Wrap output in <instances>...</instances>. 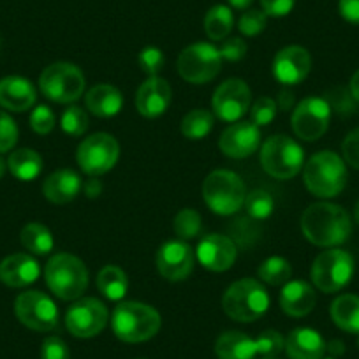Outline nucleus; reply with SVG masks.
<instances>
[{
	"instance_id": "4c0bfd02",
	"label": "nucleus",
	"mask_w": 359,
	"mask_h": 359,
	"mask_svg": "<svg viewBox=\"0 0 359 359\" xmlns=\"http://www.w3.org/2000/svg\"><path fill=\"white\" fill-rule=\"evenodd\" d=\"M277 111V101H273L271 97H259L250 106V122H254L261 129V127H266L273 122Z\"/></svg>"
},
{
	"instance_id": "c756f323",
	"label": "nucleus",
	"mask_w": 359,
	"mask_h": 359,
	"mask_svg": "<svg viewBox=\"0 0 359 359\" xmlns=\"http://www.w3.org/2000/svg\"><path fill=\"white\" fill-rule=\"evenodd\" d=\"M97 289L109 302H120L127 294L129 278H127L126 271L122 268H118L115 264H108L99 271Z\"/></svg>"
},
{
	"instance_id": "f257e3e1",
	"label": "nucleus",
	"mask_w": 359,
	"mask_h": 359,
	"mask_svg": "<svg viewBox=\"0 0 359 359\" xmlns=\"http://www.w3.org/2000/svg\"><path fill=\"white\" fill-rule=\"evenodd\" d=\"M302 233L317 247L334 248L351 236V217L333 203H313L302 215Z\"/></svg>"
},
{
	"instance_id": "aec40b11",
	"label": "nucleus",
	"mask_w": 359,
	"mask_h": 359,
	"mask_svg": "<svg viewBox=\"0 0 359 359\" xmlns=\"http://www.w3.org/2000/svg\"><path fill=\"white\" fill-rule=\"evenodd\" d=\"M171 86L164 78L150 76L136 92V109L144 118H157L171 104Z\"/></svg>"
},
{
	"instance_id": "1a4fd4ad",
	"label": "nucleus",
	"mask_w": 359,
	"mask_h": 359,
	"mask_svg": "<svg viewBox=\"0 0 359 359\" xmlns=\"http://www.w3.org/2000/svg\"><path fill=\"white\" fill-rule=\"evenodd\" d=\"M352 275H354V259L341 248L320 252L310 271L313 285L326 294L341 291L351 282Z\"/></svg>"
},
{
	"instance_id": "0eeeda50",
	"label": "nucleus",
	"mask_w": 359,
	"mask_h": 359,
	"mask_svg": "<svg viewBox=\"0 0 359 359\" xmlns=\"http://www.w3.org/2000/svg\"><path fill=\"white\" fill-rule=\"evenodd\" d=\"M259 161L269 176L277 180H291L305 165V154L292 137L277 134L264 141Z\"/></svg>"
},
{
	"instance_id": "79ce46f5",
	"label": "nucleus",
	"mask_w": 359,
	"mask_h": 359,
	"mask_svg": "<svg viewBox=\"0 0 359 359\" xmlns=\"http://www.w3.org/2000/svg\"><path fill=\"white\" fill-rule=\"evenodd\" d=\"M18 141V127L16 122L6 111L0 109V154L15 148Z\"/></svg>"
},
{
	"instance_id": "09e8293b",
	"label": "nucleus",
	"mask_w": 359,
	"mask_h": 359,
	"mask_svg": "<svg viewBox=\"0 0 359 359\" xmlns=\"http://www.w3.org/2000/svg\"><path fill=\"white\" fill-rule=\"evenodd\" d=\"M259 2L266 16H273V18L287 16L296 6V0H259Z\"/></svg>"
},
{
	"instance_id": "6e6d98bb",
	"label": "nucleus",
	"mask_w": 359,
	"mask_h": 359,
	"mask_svg": "<svg viewBox=\"0 0 359 359\" xmlns=\"http://www.w3.org/2000/svg\"><path fill=\"white\" fill-rule=\"evenodd\" d=\"M254 0H229V4L233 6L234 9H248Z\"/></svg>"
},
{
	"instance_id": "a19ab883",
	"label": "nucleus",
	"mask_w": 359,
	"mask_h": 359,
	"mask_svg": "<svg viewBox=\"0 0 359 359\" xmlns=\"http://www.w3.org/2000/svg\"><path fill=\"white\" fill-rule=\"evenodd\" d=\"M238 29L247 37L259 36L266 29V13L259 11V9H248L241 15L240 22H238Z\"/></svg>"
},
{
	"instance_id": "c9c22d12",
	"label": "nucleus",
	"mask_w": 359,
	"mask_h": 359,
	"mask_svg": "<svg viewBox=\"0 0 359 359\" xmlns=\"http://www.w3.org/2000/svg\"><path fill=\"white\" fill-rule=\"evenodd\" d=\"M201 215H199L196 210L192 208H184L182 212L176 213L175 217V234L178 236V240H194L201 233Z\"/></svg>"
},
{
	"instance_id": "393cba45",
	"label": "nucleus",
	"mask_w": 359,
	"mask_h": 359,
	"mask_svg": "<svg viewBox=\"0 0 359 359\" xmlns=\"http://www.w3.org/2000/svg\"><path fill=\"white\" fill-rule=\"evenodd\" d=\"M317 302L316 289L303 280H289L280 292V306L287 316L305 317Z\"/></svg>"
},
{
	"instance_id": "de8ad7c7",
	"label": "nucleus",
	"mask_w": 359,
	"mask_h": 359,
	"mask_svg": "<svg viewBox=\"0 0 359 359\" xmlns=\"http://www.w3.org/2000/svg\"><path fill=\"white\" fill-rule=\"evenodd\" d=\"M341 154H344V161L348 165L359 169V127L347 134V137L341 143Z\"/></svg>"
},
{
	"instance_id": "3c124183",
	"label": "nucleus",
	"mask_w": 359,
	"mask_h": 359,
	"mask_svg": "<svg viewBox=\"0 0 359 359\" xmlns=\"http://www.w3.org/2000/svg\"><path fill=\"white\" fill-rule=\"evenodd\" d=\"M294 102H296L294 92H292L289 86H284V88L280 90V94H278L277 108L280 109V111H291V109L294 108Z\"/></svg>"
},
{
	"instance_id": "20e7f679",
	"label": "nucleus",
	"mask_w": 359,
	"mask_h": 359,
	"mask_svg": "<svg viewBox=\"0 0 359 359\" xmlns=\"http://www.w3.org/2000/svg\"><path fill=\"white\" fill-rule=\"evenodd\" d=\"M44 278L50 291L64 302H76L88 287V269L72 254H55L48 261Z\"/></svg>"
},
{
	"instance_id": "bb28decb",
	"label": "nucleus",
	"mask_w": 359,
	"mask_h": 359,
	"mask_svg": "<svg viewBox=\"0 0 359 359\" xmlns=\"http://www.w3.org/2000/svg\"><path fill=\"white\" fill-rule=\"evenodd\" d=\"M215 354L219 359H254L257 355L255 338L241 331H227L217 338Z\"/></svg>"
},
{
	"instance_id": "7ed1b4c3",
	"label": "nucleus",
	"mask_w": 359,
	"mask_h": 359,
	"mask_svg": "<svg viewBox=\"0 0 359 359\" xmlns=\"http://www.w3.org/2000/svg\"><path fill=\"white\" fill-rule=\"evenodd\" d=\"M161 313L154 306L140 302H123L111 313V327L116 338L126 344H141L161 330Z\"/></svg>"
},
{
	"instance_id": "dca6fc26",
	"label": "nucleus",
	"mask_w": 359,
	"mask_h": 359,
	"mask_svg": "<svg viewBox=\"0 0 359 359\" xmlns=\"http://www.w3.org/2000/svg\"><path fill=\"white\" fill-rule=\"evenodd\" d=\"M157 269L165 280H185L194 269V250L184 240L165 241L157 252Z\"/></svg>"
},
{
	"instance_id": "bf43d9fd",
	"label": "nucleus",
	"mask_w": 359,
	"mask_h": 359,
	"mask_svg": "<svg viewBox=\"0 0 359 359\" xmlns=\"http://www.w3.org/2000/svg\"><path fill=\"white\" fill-rule=\"evenodd\" d=\"M326 359H334V358H326Z\"/></svg>"
},
{
	"instance_id": "603ef678",
	"label": "nucleus",
	"mask_w": 359,
	"mask_h": 359,
	"mask_svg": "<svg viewBox=\"0 0 359 359\" xmlns=\"http://www.w3.org/2000/svg\"><path fill=\"white\" fill-rule=\"evenodd\" d=\"M83 192H85L86 198L95 199L102 194V184L99 176H90V180H86L83 184Z\"/></svg>"
},
{
	"instance_id": "4d7b16f0",
	"label": "nucleus",
	"mask_w": 359,
	"mask_h": 359,
	"mask_svg": "<svg viewBox=\"0 0 359 359\" xmlns=\"http://www.w3.org/2000/svg\"><path fill=\"white\" fill-rule=\"evenodd\" d=\"M6 168H8V162H4V158L0 157V178H2V176H4Z\"/></svg>"
},
{
	"instance_id": "49530a36",
	"label": "nucleus",
	"mask_w": 359,
	"mask_h": 359,
	"mask_svg": "<svg viewBox=\"0 0 359 359\" xmlns=\"http://www.w3.org/2000/svg\"><path fill=\"white\" fill-rule=\"evenodd\" d=\"M41 359H71V352L60 337H48L41 345Z\"/></svg>"
},
{
	"instance_id": "13d9d810",
	"label": "nucleus",
	"mask_w": 359,
	"mask_h": 359,
	"mask_svg": "<svg viewBox=\"0 0 359 359\" xmlns=\"http://www.w3.org/2000/svg\"><path fill=\"white\" fill-rule=\"evenodd\" d=\"M354 219H355V222L359 224V201L355 203V208H354Z\"/></svg>"
},
{
	"instance_id": "c85d7f7f",
	"label": "nucleus",
	"mask_w": 359,
	"mask_h": 359,
	"mask_svg": "<svg viewBox=\"0 0 359 359\" xmlns=\"http://www.w3.org/2000/svg\"><path fill=\"white\" fill-rule=\"evenodd\" d=\"M8 168L20 182H32L43 171V157L32 148H20L9 155Z\"/></svg>"
},
{
	"instance_id": "f3484780",
	"label": "nucleus",
	"mask_w": 359,
	"mask_h": 359,
	"mask_svg": "<svg viewBox=\"0 0 359 359\" xmlns=\"http://www.w3.org/2000/svg\"><path fill=\"white\" fill-rule=\"evenodd\" d=\"M261 147V129L254 122H234L219 140V148L231 158H247Z\"/></svg>"
},
{
	"instance_id": "9b49d317",
	"label": "nucleus",
	"mask_w": 359,
	"mask_h": 359,
	"mask_svg": "<svg viewBox=\"0 0 359 359\" xmlns=\"http://www.w3.org/2000/svg\"><path fill=\"white\" fill-rule=\"evenodd\" d=\"M120 157V144L111 134L95 133L85 137L76 151V161L88 176H101L111 171Z\"/></svg>"
},
{
	"instance_id": "2f4dec72",
	"label": "nucleus",
	"mask_w": 359,
	"mask_h": 359,
	"mask_svg": "<svg viewBox=\"0 0 359 359\" xmlns=\"http://www.w3.org/2000/svg\"><path fill=\"white\" fill-rule=\"evenodd\" d=\"M234 25V16L227 6H213L205 16V32L212 41H222L231 34Z\"/></svg>"
},
{
	"instance_id": "5701e85b",
	"label": "nucleus",
	"mask_w": 359,
	"mask_h": 359,
	"mask_svg": "<svg viewBox=\"0 0 359 359\" xmlns=\"http://www.w3.org/2000/svg\"><path fill=\"white\" fill-rule=\"evenodd\" d=\"M285 352L289 359H323L326 341L319 331L312 327H298L285 338Z\"/></svg>"
},
{
	"instance_id": "052dcab7",
	"label": "nucleus",
	"mask_w": 359,
	"mask_h": 359,
	"mask_svg": "<svg viewBox=\"0 0 359 359\" xmlns=\"http://www.w3.org/2000/svg\"><path fill=\"white\" fill-rule=\"evenodd\" d=\"M266 359H273V358H266Z\"/></svg>"
},
{
	"instance_id": "9d476101",
	"label": "nucleus",
	"mask_w": 359,
	"mask_h": 359,
	"mask_svg": "<svg viewBox=\"0 0 359 359\" xmlns=\"http://www.w3.org/2000/svg\"><path fill=\"white\" fill-rule=\"evenodd\" d=\"M178 74L192 85H205L215 79L222 69L219 48L208 43H196L185 48L176 62Z\"/></svg>"
},
{
	"instance_id": "ddd939ff",
	"label": "nucleus",
	"mask_w": 359,
	"mask_h": 359,
	"mask_svg": "<svg viewBox=\"0 0 359 359\" xmlns=\"http://www.w3.org/2000/svg\"><path fill=\"white\" fill-rule=\"evenodd\" d=\"M15 313L29 330L46 333L57 327L58 309L53 299L41 291H25L16 298Z\"/></svg>"
},
{
	"instance_id": "e433bc0d",
	"label": "nucleus",
	"mask_w": 359,
	"mask_h": 359,
	"mask_svg": "<svg viewBox=\"0 0 359 359\" xmlns=\"http://www.w3.org/2000/svg\"><path fill=\"white\" fill-rule=\"evenodd\" d=\"M90 126L88 115L85 109L78 108V106H69L64 113H62L60 127L67 136L79 137L86 133Z\"/></svg>"
},
{
	"instance_id": "58836bf2",
	"label": "nucleus",
	"mask_w": 359,
	"mask_h": 359,
	"mask_svg": "<svg viewBox=\"0 0 359 359\" xmlns=\"http://www.w3.org/2000/svg\"><path fill=\"white\" fill-rule=\"evenodd\" d=\"M257 344V354L264 355V358H275L285 351V340L278 331L275 330H266L255 338Z\"/></svg>"
},
{
	"instance_id": "8fccbe9b",
	"label": "nucleus",
	"mask_w": 359,
	"mask_h": 359,
	"mask_svg": "<svg viewBox=\"0 0 359 359\" xmlns=\"http://www.w3.org/2000/svg\"><path fill=\"white\" fill-rule=\"evenodd\" d=\"M338 9L345 22L359 25V0H340Z\"/></svg>"
},
{
	"instance_id": "412c9836",
	"label": "nucleus",
	"mask_w": 359,
	"mask_h": 359,
	"mask_svg": "<svg viewBox=\"0 0 359 359\" xmlns=\"http://www.w3.org/2000/svg\"><path fill=\"white\" fill-rule=\"evenodd\" d=\"M37 92L32 81L22 76L0 79V106L9 111L22 113L36 104Z\"/></svg>"
},
{
	"instance_id": "6e6552de",
	"label": "nucleus",
	"mask_w": 359,
	"mask_h": 359,
	"mask_svg": "<svg viewBox=\"0 0 359 359\" xmlns=\"http://www.w3.org/2000/svg\"><path fill=\"white\" fill-rule=\"evenodd\" d=\"M85 74L71 62H55L48 65L39 78L43 95L58 104H71L85 92Z\"/></svg>"
},
{
	"instance_id": "5fc2aeb1",
	"label": "nucleus",
	"mask_w": 359,
	"mask_h": 359,
	"mask_svg": "<svg viewBox=\"0 0 359 359\" xmlns=\"http://www.w3.org/2000/svg\"><path fill=\"white\" fill-rule=\"evenodd\" d=\"M344 344L340 340H333L330 345H326V351H330L333 355L344 354Z\"/></svg>"
},
{
	"instance_id": "680f3d73",
	"label": "nucleus",
	"mask_w": 359,
	"mask_h": 359,
	"mask_svg": "<svg viewBox=\"0 0 359 359\" xmlns=\"http://www.w3.org/2000/svg\"><path fill=\"white\" fill-rule=\"evenodd\" d=\"M358 345H359V340H358Z\"/></svg>"
},
{
	"instance_id": "ea45409f",
	"label": "nucleus",
	"mask_w": 359,
	"mask_h": 359,
	"mask_svg": "<svg viewBox=\"0 0 359 359\" xmlns=\"http://www.w3.org/2000/svg\"><path fill=\"white\" fill-rule=\"evenodd\" d=\"M137 64H140L141 71L148 76H157L158 72L164 69L165 58L162 50L155 46H148L144 50H141V53L137 55Z\"/></svg>"
},
{
	"instance_id": "473e14b6",
	"label": "nucleus",
	"mask_w": 359,
	"mask_h": 359,
	"mask_svg": "<svg viewBox=\"0 0 359 359\" xmlns=\"http://www.w3.org/2000/svg\"><path fill=\"white\" fill-rule=\"evenodd\" d=\"M257 275L268 285H273V287L285 285L292 277L291 262L280 255H273V257L262 261V264L257 269Z\"/></svg>"
},
{
	"instance_id": "4be33fe9",
	"label": "nucleus",
	"mask_w": 359,
	"mask_h": 359,
	"mask_svg": "<svg viewBox=\"0 0 359 359\" xmlns=\"http://www.w3.org/2000/svg\"><path fill=\"white\" fill-rule=\"evenodd\" d=\"M39 262L29 254H13L0 262V282L9 287H27L39 278Z\"/></svg>"
},
{
	"instance_id": "4468645a",
	"label": "nucleus",
	"mask_w": 359,
	"mask_h": 359,
	"mask_svg": "<svg viewBox=\"0 0 359 359\" xmlns=\"http://www.w3.org/2000/svg\"><path fill=\"white\" fill-rule=\"evenodd\" d=\"M331 120V108L326 99L306 97L294 108L291 126L303 141H317L326 134Z\"/></svg>"
},
{
	"instance_id": "a878e982",
	"label": "nucleus",
	"mask_w": 359,
	"mask_h": 359,
	"mask_svg": "<svg viewBox=\"0 0 359 359\" xmlns=\"http://www.w3.org/2000/svg\"><path fill=\"white\" fill-rule=\"evenodd\" d=\"M85 104L92 115L99 118H111L122 109L123 95L116 86L101 83L88 90V94L85 95Z\"/></svg>"
},
{
	"instance_id": "f8f14e48",
	"label": "nucleus",
	"mask_w": 359,
	"mask_h": 359,
	"mask_svg": "<svg viewBox=\"0 0 359 359\" xmlns=\"http://www.w3.org/2000/svg\"><path fill=\"white\" fill-rule=\"evenodd\" d=\"M109 312L97 298H79L65 312V327L76 338L97 337L108 326Z\"/></svg>"
},
{
	"instance_id": "6ab92c4d",
	"label": "nucleus",
	"mask_w": 359,
	"mask_h": 359,
	"mask_svg": "<svg viewBox=\"0 0 359 359\" xmlns=\"http://www.w3.org/2000/svg\"><path fill=\"white\" fill-rule=\"evenodd\" d=\"M312 69L310 53L302 46H287L273 58V76L284 86L299 85Z\"/></svg>"
},
{
	"instance_id": "cd10ccee",
	"label": "nucleus",
	"mask_w": 359,
	"mask_h": 359,
	"mask_svg": "<svg viewBox=\"0 0 359 359\" xmlns=\"http://www.w3.org/2000/svg\"><path fill=\"white\" fill-rule=\"evenodd\" d=\"M331 319L340 330L359 334V296L341 294L331 303Z\"/></svg>"
},
{
	"instance_id": "f03ea898",
	"label": "nucleus",
	"mask_w": 359,
	"mask_h": 359,
	"mask_svg": "<svg viewBox=\"0 0 359 359\" xmlns=\"http://www.w3.org/2000/svg\"><path fill=\"white\" fill-rule=\"evenodd\" d=\"M303 182L310 194L316 198H334L347 185L345 161L331 150L319 151L303 165Z\"/></svg>"
},
{
	"instance_id": "2eb2a0df",
	"label": "nucleus",
	"mask_w": 359,
	"mask_h": 359,
	"mask_svg": "<svg viewBox=\"0 0 359 359\" xmlns=\"http://www.w3.org/2000/svg\"><path fill=\"white\" fill-rule=\"evenodd\" d=\"M250 86L243 79H226L217 86L215 94H213V113L217 115V118L224 120V122H240L241 116L247 115L248 109H250Z\"/></svg>"
},
{
	"instance_id": "a18cd8bd",
	"label": "nucleus",
	"mask_w": 359,
	"mask_h": 359,
	"mask_svg": "<svg viewBox=\"0 0 359 359\" xmlns=\"http://www.w3.org/2000/svg\"><path fill=\"white\" fill-rule=\"evenodd\" d=\"M219 53L222 60L240 62L247 55V44L241 37H227L219 46Z\"/></svg>"
},
{
	"instance_id": "39448f33",
	"label": "nucleus",
	"mask_w": 359,
	"mask_h": 359,
	"mask_svg": "<svg viewBox=\"0 0 359 359\" xmlns=\"http://www.w3.org/2000/svg\"><path fill=\"white\" fill-rule=\"evenodd\" d=\"M222 309L233 320L254 323L268 312L269 294L255 278H241L224 292Z\"/></svg>"
},
{
	"instance_id": "f704fd0d",
	"label": "nucleus",
	"mask_w": 359,
	"mask_h": 359,
	"mask_svg": "<svg viewBox=\"0 0 359 359\" xmlns=\"http://www.w3.org/2000/svg\"><path fill=\"white\" fill-rule=\"evenodd\" d=\"M243 208L247 210L248 217H252V219L266 220L273 213L275 201L269 192L262 191V189H255V191L247 192Z\"/></svg>"
},
{
	"instance_id": "7c9ffc66",
	"label": "nucleus",
	"mask_w": 359,
	"mask_h": 359,
	"mask_svg": "<svg viewBox=\"0 0 359 359\" xmlns=\"http://www.w3.org/2000/svg\"><path fill=\"white\" fill-rule=\"evenodd\" d=\"M22 245L29 252L36 255H48L55 247V240L51 231L44 224L30 222L27 224L20 234Z\"/></svg>"
},
{
	"instance_id": "423d86ee",
	"label": "nucleus",
	"mask_w": 359,
	"mask_h": 359,
	"mask_svg": "<svg viewBox=\"0 0 359 359\" xmlns=\"http://www.w3.org/2000/svg\"><path fill=\"white\" fill-rule=\"evenodd\" d=\"M245 198H247V189H245L243 180L236 172L217 169L205 178L203 199L217 215H234L243 208Z\"/></svg>"
},
{
	"instance_id": "c03bdc74",
	"label": "nucleus",
	"mask_w": 359,
	"mask_h": 359,
	"mask_svg": "<svg viewBox=\"0 0 359 359\" xmlns=\"http://www.w3.org/2000/svg\"><path fill=\"white\" fill-rule=\"evenodd\" d=\"M327 104H330L331 111H337L340 115H347L354 109V102L355 99L352 97L351 90H345V88H334L330 95L326 97Z\"/></svg>"
},
{
	"instance_id": "864d4df0",
	"label": "nucleus",
	"mask_w": 359,
	"mask_h": 359,
	"mask_svg": "<svg viewBox=\"0 0 359 359\" xmlns=\"http://www.w3.org/2000/svg\"><path fill=\"white\" fill-rule=\"evenodd\" d=\"M351 94L355 99V102H359V69L354 72V76L351 78Z\"/></svg>"
},
{
	"instance_id": "72a5a7b5",
	"label": "nucleus",
	"mask_w": 359,
	"mask_h": 359,
	"mask_svg": "<svg viewBox=\"0 0 359 359\" xmlns=\"http://www.w3.org/2000/svg\"><path fill=\"white\" fill-rule=\"evenodd\" d=\"M213 123H215V118L208 109H192L182 120V134L192 141L203 140L212 133Z\"/></svg>"
},
{
	"instance_id": "b1692460",
	"label": "nucleus",
	"mask_w": 359,
	"mask_h": 359,
	"mask_svg": "<svg viewBox=\"0 0 359 359\" xmlns=\"http://www.w3.org/2000/svg\"><path fill=\"white\" fill-rule=\"evenodd\" d=\"M83 182L79 175L72 169H58L44 180L43 194L53 205L71 203L81 192Z\"/></svg>"
},
{
	"instance_id": "37998d69",
	"label": "nucleus",
	"mask_w": 359,
	"mask_h": 359,
	"mask_svg": "<svg viewBox=\"0 0 359 359\" xmlns=\"http://www.w3.org/2000/svg\"><path fill=\"white\" fill-rule=\"evenodd\" d=\"M30 127H32L34 133L46 136L55 129V113L44 104L36 106L32 115H30Z\"/></svg>"
},
{
	"instance_id": "a211bd4d",
	"label": "nucleus",
	"mask_w": 359,
	"mask_h": 359,
	"mask_svg": "<svg viewBox=\"0 0 359 359\" xmlns=\"http://www.w3.org/2000/svg\"><path fill=\"white\" fill-rule=\"evenodd\" d=\"M196 255L203 268L220 273V271H227L234 264L238 250L233 240L222 236V234L212 233L201 238L198 248H196Z\"/></svg>"
}]
</instances>
